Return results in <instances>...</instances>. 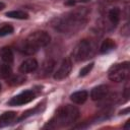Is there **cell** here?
I'll list each match as a JSON object with an SVG mask.
<instances>
[{"instance_id": "cell-1", "label": "cell", "mask_w": 130, "mask_h": 130, "mask_svg": "<svg viewBox=\"0 0 130 130\" xmlns=\"http://www.w3.org/2000/svg\"><path fill=\"white\" fill-rule=\"evenodd\" d=\"M88 9L86 7H78L74 10H71L56 18L53 23L54 28L61 34L65 35H73L82 29L87 22Z\"/></svg>"}, {"instance_id": "cell-2", "label": "cell", "mask_w": 130, "mask_h": 130, "mask_svg": "<svg viewBox=\"0 0 130 130\" xmlns=\"http://www.w3.org/2000/svg\"><path fill=\"white\" fill-rule=\"evenodd\" d=\"M79 118V110L71 105L60 107L55 116L52 118L47 127L49 128H63L72 125Z\"/></svg>"}, {"instance_id": "cell-3", "label": "cell", "mask_w": 130, "mask_h": 130, "mask_svg": "<svg viewBox=\"0 0 130 130\" xmlns=\"http://www.w3.org/2000/svg\"><path fill=\"white\" fill-rule=\"evenodd\" d=\"M95 52H96V46L94 42L90 40H81L73 49L72 58L76 62H83L92 58Z\"/></svg>"}, {"instance_id": "cell-4", "label": "cell", "mask_w": 130, "mask_h": 130, "mask_svg": "<svg viewBox=\"0 0 130 130\" xmlns=\"http://www.w3.org/2000/svg\"><path fill=\"white\" fill-rule=\"evenodd\" d=\"M121 10L119 7H111L107 10L106 14L99 19L98 27L103 31H112L115 29L117 24L120 21Z\"/></svg>"}, {"instance_id": "cell-5", "label": "cell", "mask_w": 130, "mask_h": 130, "mask_svg": "<svg viewBox=\"0 0 130 130\" xmlns=\"http://www.w3.org/2000/svg\"><path fill=\"white\" fill-rule=\"evenodd\" d=\"M129 75V62H123L113 65L108 72L109 79L114 82H122Z\"/></svg>"}, {"instance_id": "cell-6", "label": "cell", "mask_w": 130, "mask_h": 130, "mask_svg": "<svg viewBox=\"0 0 130 130\" xmlns=\"http://www.w3.org/2000/svg\"><path fill=\"white\" fill-rule=\"evenodd\" d=\"M30 46H32L36 50L39 51L40 48L46 47L51 42L50 35L45 30H37L31 32L25 40Z\"/></svg>"}, {"instance_id": "cell-7", "label": "cell", "mask_w": 130, "mask_h": 130, "mask_svg": "<svg viewBox=\"0 0 130 130\" xmlns=\"http://www.w3.org/2000/svg\"><path fill=\"white\" fill-rule=\"evenodd\" d=\"M37 93L38 92L35 89H28V90L22 91L21 93L13 96L8 102V105L9 106H22V105L28 104L29 102H31L32 100L36 99Z\"/></svg>"}, {"instance_id": "cell-8", "label": "cell", "mask_w": 130, "mask_h": 130, "mask_svg": "<svg viewBox=\"0 0 130 130\" xmlns=\"http://www.w3.org/2000/svg\"><path fill=\"white\" fill-rule=\"evenodd\" d=\"M72 70V61L70 58H65L60 63L58 69L54 72V79L62 80L65 79Z\"/></svg>"}, {"instance_id": "cell-9", "label": "cell", "mask_w": 130, "mask_h": 130, "mask_svg": "<svg viewBox=\"0 0 130 130\" xmlns=\"http://www.w3.org/2000/svg\"><path fill=\"white\" fill-rule=\"evenodd\" d=\"M108 94H109V86L106 84H100L91 89L90 99L92 101L99 102V101H103Z\"/></svg>"}, {"instance_id": "cell-10", "label": "cell", "mask_w": 130, "mask_h": 130, "mask_svg": "<svg viewBox=\"0 0 130 130\" xmlns=\"http://www.w3.org/2000/svg\"><path fill=\"white\" fill-rule=\"evenodd\" d=\"M38 61L35 58H27L24 61H22L21 64L19 65V71L23 74L31 73L38 69Z\"/></svg>"}, {"instance_id": "cell-11", "label": "cell", "mask_w": 130, "mask_h": 130, "mask_svg": "<svg viewBox=\"0 0 130 130\" xmlns=\"http://www.w3.org/2000/svg\"><path fill=\"white\" fill-rule=\"evenodd\" d=\"M88 98V92L86 90H79V91H75L70 95V100L77 105H82L86 102Z\"/></svg>"}, {"instance_id": "cell-12", "label": "cell", "mask_w": 130, "mask_h": 130, "mask_svg": "<svg viewBox=\"0 0 130 130\" xmlns=\"http://www.w3.org/2000/svg\"><path fill=\"white\" fill-rule=\"evenodd\" d=\"M16 119V113L9 111L0 115V127H5L11 124Z\"/></svg>"}, {"instance_id": "cell-13", "label": "cell", "mask_w": 130, "mask_h": 130, "mask_svg": "<svg viewBox=\"0 0 130 130\" xmlns=\"http://www.w3.org/2000/svg\"><path fill=\"white\" fill-rule=\"evenodd\" d=\"M116 49V43L112 39H106L102 42L100 46V53L101 54H108Z\"/></svg>"}, {"instance_id": "cell-14", "label": "cell", "mask_w": 130, "mask_h": 130, "mask_svg": "<svg viewBox=\"0 0 130 130\" xmlns=\"http://www.w3.org/2000/svg\"><path fill=\"white\" fill-rule=\"evenodd\" d=\"M55 67V62L53 60H47L45 61L40 69V76L42 77H46L48 75H50L53 72V69Z\"/></svg>"}, {"instance_id": "cell-15", "label": "cell", "mask_w": 130, "mask_h": 130, "mask_svg": "<svg viewBox=\"0 0 130 130\" xmlns=\"http://www.w3.org/2000/svg\"><path fill=\"white\" fill-rule=\"evenodd\" d=\"M0 58L5 63L11 64L13 62V59H14L13 52H12L11 48H9V47H3V48H1L0 49Z\"/></svg>"}, {"instance_id": "cell-16", "label": "cell", "mask_w": 130, "mask_h": 130, "mask_svg": "<svg viewBox=\"0 0 130 130\" xmlns=\"http://www.w3.org/2000/svg\"><path fill=\"white\" fill-rule=\"evenodd\" d=\"M17 50L20 51L22 54H25V55H34L35 53L38 52V50H36L32 46H30L25 40L20 42L17 46Z\"/></svg>"}, {"instance_id": "cell-17", "label": "cell", "mask_w": 130, "mask_h": 130, "mask_svg": "<svg viewBox=\"0 0 130 130\" xmlns=\"http://www.w3.org/2000/svg\"><path fill=\"white\" fill-rule=\"evenodd\" d=\"M26 80V77L22 74H17V75H11L10 77L7 78V83L10 86H18L24 83Z\"/></svg>"}, {"instance_id": "cell-18", "label": "cell", "mask_w": 130, "mask_h": 130, "mask_svg": "<svg viewBox=\"0 0 130 130\" xmlns=\"http://www.w3.org/2000/svg\"><path fill=\"white\" fill-rule=\"evenodd\" d=\"M7 17L10 18H15V19H27L28 18V14L23 11V10H12V11H8L5 14Z\"/></svg>"}, {"instance_id": "cell-19", "label": "cell", "mask_w": 130, "mask_h": 130, "mask_svg": "<svg viewBox=\"0 0 130 130\" xmlns=\"http://www.w3.org/2000/svg\"><path fill=\"white\" fill-rule=\"evenodd\" d=\"M12 75V68L10 64L4 63L0 65V78L2 79H7Z\"/></svg>"}, {"instance_id": "cell-20", "label": "cell", "mask_w": 130, "mask_h": 130, "mask_svg": "<svg viewBox=\"0 0 130 130\" xmlns=\"http://www.w3.org/2000/svg\"><path fill=\"white\" fill-rule=\"evenodd\" d=\"M41 106H42V105H38L36 108H34V109H31V110H28V111L24 112L23 115L18 119V121H21V120H23V119H25V118H27V117H29V116H32V115H35V114L41 112V111H42Z\"/></svg>"}, {"instance_id": "cell-21", "label": "cell", "mask_w": 130, "mask_h": 130, "mask_svg": "<svg viewBox=\"0 0 130 130\" xmlns=\"http://www.w3.org/2000/svg\"><path fill=\"white\" fill-rule=\"evenodd\" d=\"M13 30H14V28L10 24H4V25L0 26V38L11 35L13 32Z\"/></svg>"}, {"instance_id": "cell-22", "label": "cell", "mask_w": 130, "mask_h": 130, "mask_svg": "<svg viewBox=\"0 0 130 130\" xmlns=\"http://www.w3.org/2000/svg\"><path fill=\"white\" fill-rule=\"evenodd\" d=\"M93 65H94V63H89L88 65H85V66H83L80 70H79V77H83V76H86L90 71H91V69L93 68Z\"/></svg>"}, {"instance_id": "cell-23", "label": "cell", "mask_w": 130, "mask_h": 130, "mask_svg": "<svg viewBox=\"0 0 130 130\" xmlns=\"http://www.w3.org/2000/svg\"><path fill=\"white\" fill-rule=\"evenodd\" d=\"M129 32H130L129 24H128V23H126V24L122 27V29H121V34H122L123 36H125V37H128V36H129Z\"/></svg>"}, {"instance_id": "cell-24", "label": "cell", "mask_w": 130, "mask_h": 130, "mask_svg": "<svg viewBox=\"0 0 130 130\" xmlns=\"http://www.w3.org/2000/svg\"><path fill=\"white\" fill-rule=\"evenodd\" d=\"M75 3H76L75 0H68V1L65 2V5H67V6H73Z\"/></svg>"}, {"instance_id": "cell-25", "label": "cell", "mask_w": 130, "mask_h": 130, "mask_svg": "<svg viewBox=\"0 0 130 130\" xmlns=\"http://www.w3.org/2000/svg\"><path fill=\"white\" fill-rule=\"evenodd\" d=\"M128 112H129V108H127V109H125V110H123V111H121V114H123V115H125V114H128Z\"/></svg>"}, {"instance_id": "cell-26", "label": "cell", "mask_w": 130, "mask_h": 130, "mask_svg": "<svg viewBox=\"0 0 130 130\" xmlns=\"http://www.w3.org/2000/svg\"><path fill=\"white\" fill-rule=\"evenodd\" d=\"M4 8H5V4H4L3 2H1V1H0V11H1V10H3Z\"/></svg>"}, {"instance_id": "cell-27", "label": "cell", "mask_w": 130, "mask_h": 130, "mask_svg": "<svg viewBox=\"0 0 130 130\" xmlns=\"http://www.w3.org/2000/svg\"><path fill=\"white\" fill-rule=\"evenodd\" d=\"M80 2H87V1H90V0H79Z\"/></svg>"}, {"instance_id": "cell-28", "label": "cell", "mask_w": 130, "mask_h": 130, "mask_svg": "<svg viewBox=\"0 0 130 130\" xmlns=\"http://www.w3.org/2000/svg\"><path fill=\"white\" fill-rule=\"evenodd\" d=\"M0 90H1V83H0Z\"/></svg>"}]
</instances>
